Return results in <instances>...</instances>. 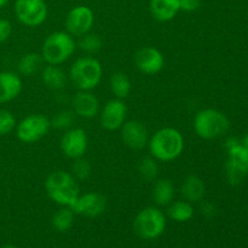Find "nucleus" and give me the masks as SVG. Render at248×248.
Returning a JSON list of instances; mask_svg holds the SVG:
<instances>
[{
	"label": "nucleus",
	"instance_id": "obj_9",
	"mask_svg": "<svg viewBox=\"0 0 248 248\" xmlns=\"http://www.w3.org/2000/svg\"><path fill=\"white\" fill-rule=\"evenodd\" d=\"M14 10L17 19L31 28L41 26L48 14L45 0H16Z\"/></svg>",
	"mask_w": 248,
	"mask_h": 248
},
{
	"label": "nucleus",
	"instance_id": "obj_32",
	"mask_svg": "<svg viewBox=\"0 0 248 248\" xmlns=\"http://www.w3.org/2000/svg\"><path fill=\"white\" fill-rule=\"evenodd\" d=\"M200 211L201 213H202L203 217L208 218V219H211V218H213L217 215V207H216L215 203H212L211 201H201Z\"/></svg>",
	"mask_w": 248,
	"mask_h": 248
},
{
	"label": "nucleus",
	"instance_id": "obj_13",
	"mask_svg": "<svg viewBox=\"0 0 248 248\" xmlns=\"http://www.w3.org/2000/svg\"><path fill=\"white\" fill-rule=\"evenodd\" d=\"M70 208L75 215L96 218L103 215L107 210V198L96 191L80 194Z\"/></svg>",
	"mask_w": 248,
	"mask_h": 248
},
{
	"label": "nucleus",
	"instance_id": "obj_6",
	"mask_svg": "<svg viewBox=\"0 0 248 248\" xmlns=\"http://www.w3.org/2000/svg\"><path fill=\"white\" fill-rule=\"evenodd\" d=\"M167 219L160 208L149 206L138 212L133 220V230L143 240H155L164 234Z\"/></svg>",
	"mask_w": 248,
	"mask_h": 248
},
{
	"label": "nucleus",
	"instance_id": "obj_1",
	"mask_svg": "<svg viewBox=\"0 0 248 248\" xmlns=\"http://www.w3.org/2000/svg\"><path fill=\"white\" fill-rule=\"evenodd\" d=\"M148 148L150 156L154 157L156 161H173L183 153L184 137L177 128L162 127L150 136Z\"/></svg>",
	"mask_w": 248,
	"mask_h": 248
},
{
	"label": "nucleus",
	"instance_id": "obj_19",
	"mask_svg": "<svg viewBox=\"0 0 248 248\" xmlns=\"http://www.w3.org/2000/svg\"><path fill=\"white\" fill-rule=\"evenodd\" d=\"M149 10L156 21L169 22L177 16L181 7L179 0H150Z\"/></svg>",
	"mask_w": 248,
	"mask_h": 248
},
{
	"label": "nucleus",
	"instance_id": "obj_31",
	"mask_svg": "<svg viewBox=\"0 0 248 248\" xmlns=\"http://www.w3.org/2000/svg\"><path fill=\"white\" fill-rule=\"evenodd\" d=\"M12 34V26L9 19L0 18V44L5 43L10 39Z\"/></svg>",
	"mask_w": 248,
	"mask_h": 248
},
{
	"label": "nucleus",
	"instance_id": "obj_20",
	"mask_svg": "<svg viewBox=\"0 0 248 248\" xmlns=\"http://www.w3.org/2000/svg\"><path fill=\"white\" fill-rule=\"evenodd\" d=\"M41 80L47 89L53 91L63 90L68 84V74L58 65H46L41 73Z\"/></svg>",
	"mask_w": 248,
	"mask_h": 248
},
{
	"label": "nucleus",
	"instance_id": "obj_23",
	"mask_svg": "<svg viewBox=\"0 0 248 248\" xmlns=\"http://www.w3.org/2000/svg\"><path fill=\"white\" fill-rule=\"evenodd\" d=\"M109 86H110L111 93L115 96V98L119 99H125L132 90L130 78L123 72H116L111 75L109 80Z\"/></svg>",
	"mask_w": 248,
	"mask_h": 248
},
{
	"label": "nucleus",
	"instance_id": "obj_2",
	"mask_svg": "<svg viewBox=\"0 0 248 248\" xmlns=\"http://www.w3.org/2000/svg\"><path fill=\"white\" fill-rule=\"evenodd\" d=\"M45 190L53 202L67 207H70L80 195L77 179L65 171L51 172L45 179Z\"/></svg>",
	"mask_w": 248,
	"mask_h": 248
},
{
	"label": "nucleus",
	"instance_id": "obj_12",
	"mask_svg": "<svg viewBox=\"0 0 248 248\" xmlns=\"http://www.w3.org/2000/svg\"><path fill=\"white\" fill-rule=\"evenodd\" d=\"M127 116V107L124 99L113 98L104 104L99 110L101 126L107 131H118L125 124Z\"/></svg>",
	"mask_w": 248,
	"mask_h": 248
},
{
	"label": "nucleus",
	"instance_id": "obj_15",
	"mask_svg": "<svg viewBox=\"0 0 248 248\" xmlns=\"http://www.w3.org/2000/svg\"><path fill=\"white\" fill-rule=\"evenodd\" d=\"M135 64L140 73L147 75H155L162 70L165 65L164 55L156 47L144 46L135 55Z\"/></svg>",
	"mask_w": 248,
	"mask_h": 248
},
{
	"label": "nucleus",
	"instance_id": "obj_5",
	"mask_svg": "<svg viewBox=\"0 0 248 248\" xmlns=\"http://www.w3.org/2000/svg\"><path fill=\"white\" fill-rule=\"evenodd\" d=\"M230 121L220 110L206 108L199 110L194 118V131L202 140H217L228 133Z\"/></svg>",
	"mask_w": 248,
	"mask_h": 248
},
{
	"label": "nucleus",
	"instance_id": "obj_29",
	"mask_svg": "<svg viewBox=\"0 0 248 248\" xmlns=\"http://www.w3.org/2000/svg\"><path fill=\"white\" fill-rule=\"evenodd\" d=\"M91 165L84 157L73 160L72 165V174L75 177L77 181H86L91 176Z\"/></svg>",
	"mask_w": 248,
	"mask_h": 248
},
{
	"label": "nucleus",
	"instance_id": "obj_4",
	"mask_svg": "<svg viewBox=\"0 0 248 248\" xmlns=\"http://www.w3.org/2000/svg\"><path fill=\"white\" fill-rule=\"evenodd\" d=\"M77 50L74 36L68 31H53L44 40L41 57L47 64L60 65L67 62Z\"/></svg>",
	"mask_w": 248,
	"mask_h": 248
},
{
	"label": "nucleus",
	"instance_id": "obj_10",
	"mask_svg": "<svg viewBox=\"0 0 248 248\" xmlns=\"http://www.w3.org/2000/svg\"><path fill=\"white\" fill-rule=\"evenodd\" d=\"M65 29L72 36H81L91 31L94 23V14L89 6L79 5L70 10L65 17Z\"/></svg>",
	"mask_w": 248,
	"mask_h": 248
},
{
	"label": "nucleus",
	"instance_id": "obj_8",
	"mask_svg": "<svg viewBox=\"0 0 248 248\" xmlns=\"http://www.w3.org/2000/svg\"><path fill=\"white\" fill-rule=\"evenodd\" d=\"M227 152L225 177L230 186H239L248 174V149L240 140V143L229 148Z\"/></svg>",
	"mask_w": 248,
	"mask_h": 248
},
{
	"label": "nucleus",
	"instance_id": "obj_27",
	"mask_svg": "<svg viewBox=\"0 0 248 248\" xmlns=\"http://www.w3.org/2000/svg\"><path fill=\"white\" fill-rule=\"evenodd\" d=\"M75 119H77V115L73 111V109L72 110L70 109H63V110H60L57 114H55V116L50 120L51 127L67 131L73 127Z\"/></svg>",
	"mask_w": 248,
	"mask_h": 248
},
{
	"label": "nucleus",
	"instance_id": "obj_35",
	"mask_svg": "<svg viewBox=\"0 0 248 248\" xmlns=\"http://www.w3.org/2000/svg\"><path fill=\"white\" fill-rule=\"evenodd\" d=\"M1 248H17V247H15V246H4V247H1Z\"/></svg>",
	"mask_w": 248,
	"mask_h": 248
},
{
	"label": "nucleus",
	"instance_id": "obj_14",
	"mask_svg": "<svg viewBox=\"0 0 248 248\" xmlns=\"http://www.w3.org/2000/svg\"><path fill=\"white\" fill-rule=\"evenodd\" d=\"M121 140L124 144L133 150H140L148 147L149 142V131L147 126L140 120L125 121L121 126Z\"/></svg>",
	"mask_w": 248,
	"mask_h": 248
},
{
	"label": "nucleus",
	"instance_id": "obj_18",
	"mask_svg": "<svg viewBox=\"0 0 248 248\" xmlns=\"http://www.w3.org/2000/svg\"><path fill=\"white\" fill-rule=\"evenodd\" d=\"M181 193L184 200L190 203L201 202L205 198L206 186L202 179L195 174H188L181 186Z\"/></svg>",
	"mask_w": 248,
	"mask_h": 248
},
{
	"label": "nucleus",
	"instance_id": "obj_33",
	"mask_svg": "<svg viewBox=\"0 0 248 248\" xmlns=\"http://www.w3.org/2000/svg\"><path fill=\"white\" fill-rule=\"evenodd\" d=\"M201 6V0H179V7L184 12H194Z\"/></svg>",
	"mask_w": 248,
	"mask_h": 248
},
{
	"label": "nucleus",
	"instance_id": "obj_22",
	"mask_svg": "<svg viewBox=\"0 0 248 248\" xmlns=\"http://www.w3.org/2000/svg\"><path fill=\"white\" fill-rule=\"evenodd\" d=\"M167 216L172 220L178 223H186L194 217V207L193 203L186 200L172 201L167 206Z\"/></svg>",
	"mask_w": 248,
	"mask_h": 248
},
{
	"label": "nucleus",
	"instance_id": "obj_34",
	"mask_svg": "<svg viewBox=\"0 0 248 248\" xmlns=\"http://www.w3.org/2000/svg\"><path fill=\"white\" fill-rule=\"evenodd\" d=\"M9 0H0V9H2L4 6H6Z\"/></svg>",
	"mask_w": 248,
	"mask_h": 248
},
{
	"label": "nucleus",
	"instance_id": "obj_3",
	"mask_svg": "<svg viewBox=\"0 0 248 248\" xmlns=\"http://www.w3.org/2000/svg\"><path fill=\"white\" fill-rule=\"evenodd\" d=\"M103 68L101 62L92 56L75 60L70 67L68 78L79 91H92L101 84Z\"/></svg>",
	"mask_w": 248,
	"mask_h": 248
},
{
	"label": "nucleus",
	"instance_id": "obj_30",
	"mask_svg": "<svg viewBox=\"0 0 248 248\" xmlns=\"http://www.w3.org/2000/svg\"><path fill=\"white\" fill-rule=\"evenodd\" d=\"M16 125L17 121L14 114L6 109H0V137L11 133Z\"/></svg>",
	"mask_w": 248,
	"mask_h": 248
},
{
	"label": "nucleus",
	"instance_id": "obj_17",
	"mask_svg": "<svg viewBox=\"0 0 248 248\" xmlns=\"http://www.w3.org/2000/svg\"><path fill=\"white\" fill-rule=\"evenodd\" d=\"M22 79L10 70L0 72V104L14 101L22 92Z\"/></svg>",
	"mask_w": 248,
	"mask_h": 248
},
{
	"label": "nucleus",
	"instance_id": "obj_24",
	"mask_svg": "<svg viewBox=\"0 0 248 248\" xmlns=\"http://www.w3.org/2000/svg\"><path fill=\"white\" fill-rule=\"evenodd\" d=\"M43 57L36 52H29L22 56L17 64L18 73L23 77H33L43 65Z\"/></svg>",
	"mask_w": 248,
	"mask_h": 248
},
{
	"label": "nucleus",
	"instance_id": "obj_25",
	"mask_svg": "<svg viewBox=\"0 0 248 248\" xmlns=\"http://www.w3.org/2000/svg\"><path fill=\"white\" fill-rule=\"evenodd\" d=\"M75 219V213L73 212V210L67 206H61V208L58 211H56L55 215L52 216V223L53 229L57 230L60 232H65L73 227Z\"/></svg>",
	"mask_w": 248,
	"mask_h": 248
},
{
	"label": "nucleus",
	"instance_id": "obj_26",
	"mask_svg": "<svg viewBox=\"0 0 248 248\" xmlns=\"http://www.w3.org/2000/svg\"><path fill=\"white\" fill-rule=\"evenodd\" d=\"M77 46L82 52L87 53V55H94V53L101 51L102 46H103V41H102L101 36L98 34L90 33L89 31V33L79 36Z\"/></svg>",
	"mask_w": 248,
	"mask_h": 248
},
{
	"label": "nucleus",
	"instance_id": "obj_16",
	"mask_svg": "<svg viewBox=\"0 0 248 248\" xmlns=\"http://www.w3.org/2000/svg\"><path fill=\"white\" fill-rule=\"evenodd\" d=\"M75 115L84 119H92L99 114V101L91 91H78L72 99Z\"/></svg>",
	"mask_w": 248,
	"mask_h": 248
},
{
	"label": "nucleus",
	"instance_id": "obj_11",
	"mask_svg": "<svg viewBox=\"0 0 248 248\" xmlns=\"http://www.w3.org/2000/svg\"><path fill=\"white\" fill-rule=\"evenodd\" d=\"M87 145H89V138L85 130L80 127H72L67 130L60 140L61 152L68 159L72 160L84 157Z\"/></svg>",
	"mask_w": 248,
	"mask_h": 248
},
{
	"label": "nucleus",
	"instance_id": "obj_21",
	"mask_svg": "<svg viewBox=\"0 0 248 248\" xmlns=\"http://www.w3.org/2000/svg\"><path fill=\"white\" fill-rule=\"evenodd\" d=\"M153 200L157 206H169L174 198V186L171 179H157L153 188Z\"/></svg>",
	"mask_w": 248,
	"mask_h": 248
},
{
	"label": "nucleus",
	"instance_id": "obj_7",
	"mask_svg": "<svg viewBox=\"0 0 248 248\" xmlns=\"http://www.w3.org/2000/svg\"><path fill=\"white\" fill-rule=\"evenodd\" d=\"M51 128L50 119L43 114H31L16 125V136L22 143L33 144L43 140Z\"/></svg>",
	"mask_w": 248,
	"mask_h": 248
},
{
	"label": "nucleus",
	"instance_id": "obj_28",
	"mask_svg": "<svg viewBox=\"0 0 248 248\" xmlns=\"http://www.w3.org/2000/svg\"><path fill=\"white\" fill-rule=\"evenodd\" d=\"M138 172L140 177L147 182H153L157 178L159 174V165L153 156H147L140 162Z\"/></svg>",
	"mask_w": 248,
	"mask_h": 248
}]
</instances>
